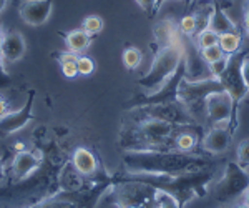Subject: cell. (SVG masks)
Returning <instances> with one entry per match:
<instances>
[{
	"instance_id": "f546056e",
	"label": "cell",
	"mask_w": 249,
	"mask_h": 208,
	"mask_svg": "<svg viewBox=\"0 0 249 208\" xmlns=\"http://www.w3.org/2000/svg\"><path fill=\"white\" fill-rule=\"evenodd\" d=\"M142 9L146 12V14L153 15L156 12V5H158V0H135Z\"/></svg>"
},
{
	"instance_id": "52a82bcc",
	"label": "cell",
	"mask_w": 249,
	"mask_h": 208,
	"mask_svg": "<svg viewBox=\"0 0 249 208\" xmlns=\"http://www.w3.org/2000/svg\"><path fill=\"white\" fill-rule=\"evenodd\" d=\"M204 117L211 125H226L234 132L236 125V102L226 90L213 92L204 100Z\"/></svg>"
},
{
	"instance_id": "7c38bea8",
	"label": "cell",
	"mask_w": 249,
	"mask_h": 208,
	"mask_svg": "<svg viewBox=\"0 0 249 208\" xmlns=\"http://www.w3.org/2000/svg\"><path fill=\"white\" fill-rule=\"evenodd\" d=\"M27 50L25 37L20 32H2V57L5 63H15L23 58Z\"/></svg>"
},
{
	"instance_id": "60d3db41",
	"label": "cell",
	"mask_w": 249,
	"mask_h": 208,
	"mask_svg": "<svg viewBox=\"0 0 249 208\" xmlns=\"http://www.w3.org/2000/svg\"><path fill=\"white\" fill-rule=\"evenodd\" d=\"M221 208H226V207H221Z\"/></svg>"
},
{
	"instance_id": "4dcf8cb0",
	"label": "cell",
	"mask_w": 249,
	"mask_h": 208,
	"mask_svg": "<svg viewBox=\"0 0 249 208\" xmlns=\"http://www.w3.org/2000/svg\"><path fill=\"white\" fill-rule=\"evenodd\" d=\"M58 63L62 65V63H68V62H77L78 60V54H73V52L67 50V52H62V54L58 55Z\"/></svg>"
},
{
	"instance_id": "8d00e7d4",
	"label": "cell",
	"mask_w": 249,
	"mask_h": 208,
	"mask_svg": "<svg viewBox=\"0 0 249 208\" xmlns=\"http://www.w3.org/2000/svg\"><path fill=\"white\" fill-rule=\"evenodd\" d=\"M3 171H5V167H3V160L0 158V180L3 178Z\"/></svg>"
},
{
	"instance_id": "484cf974",
	"label": "cell",
	"mask_w": 249,
	"mask_h": 208,
	"mask_svg": "<svg viewBox=\"0 0 249 208\" xmlns=\"http://www.w3.org/2000/svg\"><path fill=\"white\" fill-rule=\"evenodd\" d=\"M238 163L243 169L249 170V138H244L238 145Z\"/></svg>"
},
{
	"instance_id": "74e56055",
	"label": "cell",
	"mask_w": 249,
	"mask_h": 208,
	"mask_svg": "<svg viewBox=\"0 0 249 208\" xmlns=\"http://www.w3.org/2000/svg\"><path fill=\"white\" fill-rule=\"evenodd\" d=\"M0 60H3V57H2V30H0Z\"/></svg>"
},
{
	"instance_id": "9c48e42d",
	"label": "cell",
	"mask_w": 249,
	"mask_h": 208,
	"mask_svg": "<svg viewBox=\"0 0 249 208\" xmlns=\"http://www.w3.org/2000/svg\"><path fill=\"white\" fill-rule=\"evenodd\" d=\"M34 103H35V92H30L27 102L22 109L15 112H7L0 117V137H9L25 129L34 118Z\"/></svg>"
},
{
	"instance_id": "4316f807",
	"label": "cell",
	"mask_w": 249,
	"mask_h": 208,
	"mask_svg": "<svg viewBox=\"0 0 249 208\" xmlns=\"http://www.w3.org/2000/svg\"><path fill=\"white\" fill-rule=\"evenodd\" d=\"M201 57H203L204 62L210 65V63L218 62V60L223 58L224 57V52L219 49V45H214V47H210V49L201 50Z\"/></svg>"
},
{
	"instance_id": "d4e9b609",
	"label": "cell",
	"mask_w": 249,
	"mask_h": 208,
	"mask_svg": "<svg viewBox=\"0 0 249 208\" xmlns=\"http://www.w3.org/2000/svg\"><path fill=\"white\" fill-rule=\"evenodd\" d=\"M77 67H78V75H85V77H88V75H91L95 72V62L88 55H78Z\"/></svg>"
},
{
	"instance_id": "8992f818",
	"label": "cell",
	"mask_w": 249,
	"mask_h": 208,
	"mask_svg": "<svg viewBox=\"0 0 249 208\" xmlns=\"http://www.w3.org/2000/svg\"><path fill=\"white\" fill-rule=\"evenodd\" d=\"M249 189V171L239 165L238 162H230L226 165L223 177L214 183L216 202L223 205H230L236 198L243 197V193Z\"/></svg>"
},
{
	"instance_id": "83f0119b",
	"label": "cell",
	"mask_w": 249,
	"mask_h": 208,
	"mask_svg": "<svg viewBox=\"0 0 249 208\" xmlns=\"http://www.w3.org/2000/svg\"><path fill=\"white\" fill-rule=\"evenodd\" d=\"M228 62H230V55H224V57L221 58V60H218V62L210 63V72H211L213 77H214V78H219V75L223 74L224 69H226Z\"/></svg>"
},
{
	"instance_id": "cb8c5ba5",
	"label": "cell",
	"mask_w": 249,
	"mask_h": 208,
	"mask_svg": "<svg viewBox=\"0 0 249 208\" xmlns=\"http://www.w3.org/2000/svg\"><path fill=\"white\" fill-rule=\"evenodd\" d=\"M178 27L184 37H193L196 34V17L195 15H184Z\"/></svg>"
},
{
	"instance_id": "2e32d148",
	"label": "cell",
	"mask_w": 249,
	"mask_h": 208,
	"mask_svg": "<svg viewBox=\"0 0 249 208\" xmlns=\"http://www.w3.org/2000/svg\"><path fill=\"white\" fill-rule=\"evenodd\" d=\"M63 37H65L68 50L73 52V54H82L91 45V37L83 29L70 30L67 34H63Z\"/></svg>"
},
{
	"instance_id": "7a4b0ae2",
	"label": "cell",
	"mask_w": 249,
	"mask_h": 208,
	"mask_svg": "<svg viewBox=\"0 0 249 208\" xmlns=\"http://www.w3.org/2000/svg\"><path fill=\"white\" fill-rule=\"evenodd\" d=\"M191 125H176L161 118L144 117L124 127L120 143L126 150H176L175 138Z\"/></svg>"
},
{
	"instance_id": "d6a6232c",
	"label": "cell",
	"mask_w": 249,
	"mask_h": 208,
	"mask_svg": "<svg viewBox=\"0 0 249 208\" xmlns=\"http://www.w3.org/2000/svg\"><path fill=\"white\" fill-rule=\"evenodd\" d=\"M244 30L249 37V0H246V5H244Z\"/></svg>"
},
{
	"instance_id": "836d02e7",
	"label": "cell",
	"mask_w": 249,
	"mask_h": 208,
	"mask_svg": "<svg viewBox=\"0 0 249 208\" xmlns=\"http://www.w3.org/2000/svg\"><path fill=\"white\" fill-rule=\"evenodd\" d=\"M7 112H9V110H7V102L0 97V117H2V115H5Z\"/></svg>"
},
{
	"instance_id": "d590c367",
	"label": "cell",
	"mask_w": 249,
	"mask_h": 208,
	"mask_svg": "<svg viewBox=\"0 0 249 208\" xmlns=\"http://www.w3.org/2000/svg\"><path fill=\"white\" fill-rule=\"evenodd\" d=\"M7 5H9V0H0V14L7 9Z\"/></svg>"
},
{
	"instance_id": "ba28073f",
	"label": "cell",
	"mask_w": 249,
	"mask_h": 208,
	"mask_svg": "<svg viewBox=\"0 0 249 208\" xmlns=\"http://www.w3.org/2000/svg\"><path fill=\"white\" fill-rule=\"evenodd\" d=\"M244 54H232L230 55V62H228L226 69H224L223 74L219 75V82L223 85V89L234 98L236 105L243 102L244 98L249 95V89L243 78V74H241V62H243Z\"/></svg>"
},
{
	"instance_id": "3957f363",
	"label": "cell",
	"mask_w": 249,
	"mask_h": 208,
	"mask_svg": "<svg viewBox=\"0 0 249 208\" xmlns=\"http://www.w3.org/2000/svg\"><path fill=\"white\" fill-rule=\"evenodd\" d=\"M123 180H135L156 190L168 191L184 208L195 197H206L213 183V173L210 170H195L183 175H133L124 173Z\"/></svg>"
},
{
	"instance_id": "9a60e30c",
	"label": "cell",
	"mask_w": 249,
	"mask_h": 208,
	"mask_svg": "<svg viewBox=\"0 0 249 208\" xmlns=\"http://www.w3.org/2000/svg\"><path fill=\"white\" fill-rule=\"evenodd\" d=\"M71 167L78 171L82 177H91L98 171V160L95 153L87 147H78L71 155Z\"/></svg>"
},
{
	"instance_id": "603a6c76",
	"label": "cell",
	"mask_w": 249,
	"mask_h": 208,
	"mask_svg": "<svg viewBox=\"0 0 249 208\" xmlns=\"http://www.w3.org/2000/svg\"><path fill=\"white\" fill-rule=\"evenodd\" d=\"M82 29L85 30L90 37H93V35L100 34V32L103 30V20L102 17H98V15H88V17L83 19Z\"/></svg>"
},
{
	"instance_id": "f35d334b",
	"label": "cell",
	"mask_w": 249,
	"mask_h": 208,
	"mask_svg": "<svg viewBox=\"0 0 249 208\" xmlns=\"http://www.w3.org/2000/svg\"><path fill=\"white\" fill-rule=\"evenodd\" d=\"M164 2H166V0H158V5H156V10H158V9H160V7H161V5H163V3H164Z\"/></svg>"
},
{
	"instance_id": "f1b7e54d",
	"label": "cell",
	"mask_w": 249,
	"mask_h": 208,
	"mask_svg": "<svg viewBox=\"0 0 249 208\" xmlns=\"http://www.w3.org/2000/svg\"><path fill=\"white\" fill-rule=\"evenodd\" d=\"M62 74L63 77L67 78H75L78 75V67H77V62H68V63H62Z\"/></svg>"
},
{
	"instance_id": "d6986e66",
	"label": "cell",
	"mask_w": 249,
	"mask_h": 208,
	"mask_svg": "<svg viewBox=\"0 0 249 208\" xmlns=\"http://www.w3.org/2000/svg\"><path fill=\"white\" fill-rule=\"evenodd\" d=\"M196 145H198V135L193 130H190V127L184 129L183 132H179L175 138V149L179 151H188L190 153V151L195 150Z\"/></svg>"
},
{
	"instance_id": "277c9868",
	"label": "cell",
	"mask_w": 249,
	"mask_h": 208,
	"mask_svg": "<svg viewBox=\"0 0 249 208\" xmlns=\"http://www.w3.org/2000/svg\"><path fill=\"white\" fill-rule=\"evenodd\" d=\"M184 47L186 40L183 35V38L178 42L156 49L150 70L138 80V85L144 90L143 95L158 94L176 77V74L183 69Z\"/></svg>"
},
{
	"instance_id": "30bf717a",
	"label": "cell",
	"mask_w": 249,
	"mask_h": 208,
	"mask_svg": "<svg viewBox=\"0 0 249 208\" xmlns=\"http://www.w3.org/2000/svg\"><path fill=\"white\" fill-rule=\"evenodd\" d=\"M52 12H53L52 0H25L18 7L20 19L30 27H40L47 23Z\"/></svg>"
},
{
	"instance_id": "8fae6325",
	"label": "cell",
	"mask_w": 249,
	"mask_h": 208,
	"mask_svg": "<svg viewBox=\"0 0 249 208\" xmlns=\"http://www.w3.org/2000/svg\"><path fill=\"white\" fill-rule=\"evenodd\" d=\"M232 142V130L226 125H213L210 130L204 133L201 140V147L204 151L211 155L224 153L230 149Z\"/></svg>"
},
{
	"instance_id": "7402d4cb",
	"label": "cell",
	"mask_w": 249,
	"mask_h": 208,
	"mask_svg": "<svg viewBox=\"0 0 249 208\" xmlns=\"http://www.w3.org/2000/svg\"><path fill=\"white\" fill-rule=\"evenodd\" d=\"M155 208H181V205L178 203L173 195H170L168 191L163 190H156L155 191Z\"/></svg>"
},
{
	"instance_id": "5b68a950",
	"label": "cell",
	"mask_w": 249,
	"mask_h": 208,
	"mask_svg": "<svg viewBox=\"0 0 249 208\" xmlns=\"http://www.w3.org/2000/svg\"><path fill=\"white\" fill-rule=\"evenodd\" d=\"M218 90H224L223 85L218 78H206V80H198V82H190L184 77L178 82L176 87V100L181 102L184 109L190 112L193 118H198V110L199 105L204 110V100L210 94Z\"/></svg>"
},
{
	"instance_id": "44dd1931",
	"label": "cell",
	"mask_w": 249,
	"mask_h": 208,
	"mask_svg": "<svg viewBox=\"0 0 249 208\" xmlns=\"http://www.w3.org/2000/svg\"><path fill=\"white\" fill-rule=\"evenodd\" d=\"M142 60L143 54L136 47H128V49L123 50V65L128 70H136L140 67V63H142Z\"/></svg>"
},
{
	"instance_id": "ffe728a7",
	"label": "cell",
	"mask_w": 249,
	"mask_h": 208,
	"mask_svg": "<svg viewBox=\"0 0 249 208\" xmlns=\"http://www.w3.org/2000/svg\"><path fill=\"white\" fill-rule=\"evenodd\" d=\"M218 37L219 35L216 32H213L211 29H206L199 34L193 35V43L196 45L198 50H204V49H210V47L218 45Z\"/></svg>"
},
{
	"instance_id": "ac0fdd59",
	"label": "cell",
	"mask_w": 249,
	"mask_h": 208,
	"mask_svg": "<svg viewBox=\"0 0 249 208\" xmlns=\"http://www.w3.org/2000/svg\"><path fill=\"white\" fill-rule=\"evenodd\" d=\"M241 43H243V38H241L239 32H226L218 37V45L224 52V55H232L239 52Z\"/></svg>"
},
{
	"instance_id": "5bb4252c",
	"label": "cell",
	"mask_w": 249,
	"mask_h": 208,
	"mask_svg": "<svg viewBox=\"0 0 249 208\" xmlns=\"http://www.w3.org/2000/svg\"><path fill=\"white\" fill-rule=\"evenodd\" d=\"M153 37H155V45H156V49H158V47L171 45V43L181 40L183 34H181V30H179V27L176 25L175 20L164 19V20H160L155 25Z\"/></svg>"
},
{
	"instance_id": "ab89813d",
	"label": "cell",
	"mask_w": 249,
	"mask_h": 208,
	"mask_svg": "<svg viewBox=\"0 0 249 208\" xmlns=\"http://www.w3.org/2000/svg\"><path fill=\"white\" fill-rule=\"evenodd\" d=\"M234 208H249L248 205H244V203H241V205H238V207H234Z\"/></svg>"
},
{
	"instance_id": "4fadbf2b",
	"label": "cell",
	"mask_w": 249,
	"mask_h": 208,
	"mask_svg": "<svg viewBox=\"0 0 249 208\" xmlns=\"http://www.w3.org/2000/svg\"><path fill=\"white\" fill-rule=\"evenodd\" d=\"M40 163H42V157L35 151L22 150L15 153L14 160H12L10 170L14 173V177L17 180H23L30 177L35 170H38Z\"/></svg>"
},
{
	"instance_id": "e0dca14e",
	"label": "cell",
	"mask_w": 249,
	"mask_h": 208,
	"mask_svg": "<svg viewBox=\"0 0 249 208\" xmlns=\"http://www.w3.org/2000/svg\"><path fill=\"white\" fill-rule=\"evenodd\" d=\"M210 29L213 32H216L218 35L221 34H226V32H239L236 23L224 14L219 7H216L211 14V19H210Z\"/></svg>"
},
{
	"instance_id": "e575fe53",
	"label": "cell",
	"mask_w": 249,
	"mask_h": 208,
	"mask_svg": "<svg viewBox=\"0 0 249 208\" xmlns=\"http://www.w3.org/2000/svg\"><path fill=\"white\" fill-rule=\"evenodd\" d=\"M243 203H244V205H248V207H249V189L243 193Z\"/></svg>"
},
{
	"instance_id": "6da1fadb",
	"label": "cell",
	"mask_w": 249,
	"mask_h": 208,
	"mask_svg": "<svg viewBox=\"0 0 249 208\" xmlns=\"http://www.w3.org/2000/svg\"><path fill=\"white\" fill-rule=\"evenodd\" d=\"M208 167L210 162L193 151L128 150L123 155L124 173L133 175H183Z\"/></svg>"
},
{
	"instance_id": "1f68e13d",
	"label": "cell",
	"mask_w": 249,
	"mask_h": 208,
	"mask_svg": "<svg viewBox=\"0 0 249 208\" xmlns=\"http://www.w3.org/2000/svg\"><path fill=\"white\" fill-rule=\"evenodd\" d=\"M241 74H243V78L249 89V54H244V57H243V62H241Z\"/></svg>"
}]
</instances>
